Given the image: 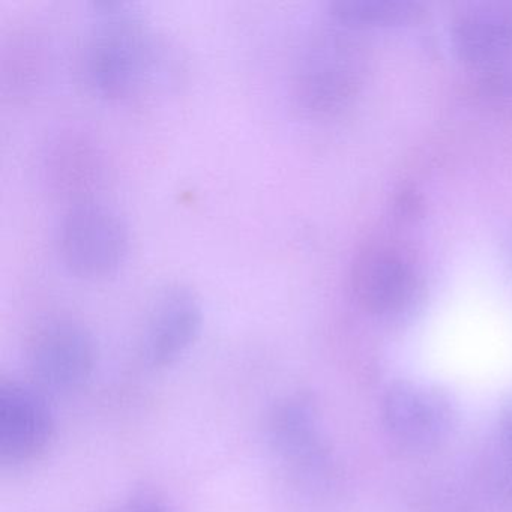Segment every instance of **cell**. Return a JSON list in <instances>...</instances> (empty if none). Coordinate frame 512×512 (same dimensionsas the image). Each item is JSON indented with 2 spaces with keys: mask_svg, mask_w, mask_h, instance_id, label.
<instances>
[{
  "mask_svg": "<svg viewBox=\"0 0 512 512\" xmlns=\"http://www.w3.org/2000/svg\"><path fill=\"white\" fill-rule=\"evenodd\" d=\"M95 28L82 58L88 88L107 101L139 97L163 68V46L131 4H92Z\"/></svg>",
  "mask_w": 512,
  "mask_h": 512,
  "instance_id": "1",
  "label": "cell"
},
{
  "mask_svg": "<svg viewBox=\"0 0 512 512\" xmlns=\"http://www.w3.org/2000/svg\"><path fill=\"white\" fill-rule=\"evenodd\" d=\"M365 68L364 52L349 34L320 32L305 44L296 59L293 98L307 115L340 113L359 94Z\"/></svg>",
  "mask_w": 512,
  "mask_h": 512,
  "instance_id": "2",
  "label": "cell"
},
{
  "mask_svg": "<svg viewBox=\"0 0 512 512\" xmlns=\"http://www.w3.org/2000/svg\"><path fill=\"white\" fill-rule=\"evenodd\" d=\"M130 245L127 221L101 199L68 206L59 224V257L80 280L104 281L118 274Z\"/></svg>",
  "mask_w": 512,
  "mask_h": 512,
  "instance_id": "3",
  "label": "cell"
},
{
  "mask_svg": "<svg viewBox=\"0 0 512 512\" xmlns=\"http://www.w3.org/2000/svg\"><path fill=\"white\" fill-rule=\"evenodd\" d=\"M380 416L398 446L428 451L448 439L457 421V403L442 386L401 379L386 388Z\"/></svg>",
  "mask_w": 512,
  "mask_h": 512,
  "instance_id": "4",
  "label": "cell"
},
{
  "mask_svg": "<svg viewBox=\"0 0 512 512\" xmlns=\"http://www.w3.org/2000/svg\"><path fill=\"white\" fill-rule=\"evenodd\" d=\"M97 341L83 323L50 319L41 323L26 346V364L32 385L41 391H77L89 382L97 367Z\"/></svg>",
  "mask_w": 512,
  "mask_h": 512,
  "instance_id": "5",
  "label": "cell"
},
{
  "mask_svg": "<svg viewBox=\"0 0 512 512\" xmlns=\"http://www.w3.org/2000/svg\"><path fill=\"white\" fill-rule=\"evenodd\" d=\"M266 439L278 460L305 479H322L332 470V448L326 439L319 404L310 392L281 398L266 418Z\"/></svg>",
  "mask_w": 512,
  "mask_h": 512,
  "instance_id": "6",
  "label": "cell"
},
{
  "mask_svg": "<svg viewBox=\"0 0 512 512\" xmlns=\"http://www.w3.org/2000/svg\"><path fill=\"white\" fill-rule=\"evenodd\" d=\"M41 175L47 190L68 206L98 200L109 178L107 155L92 134L65 128L44 145Z\"/></svg>",
  "mask_w": 512,
  "mask_h": 512,
  "instance_id": "7",
  "label": "cell"
},
{
  "mask_svg": "<svg viewBox=\"0 0 512 512\" xmlns=\"http://www.w3.org/2000/svg\"><path fill=\"white\" fill-rule=\"evenodd\" d=\"M203 326L200 299L184 284L155 293L139 337V358L154 370L176 364L196 343Z\"/></svg>",
  "mask_w": 512,
  "mask_h": 512,
  "instance_id": "8",
  "label": "cell"
},
{
  "mask_svg": "<svg viewBox=\"0 0 512 512\" xmlns=\"http://www.w3.org/2000/svg\"><path fill=\"white\" fill-rule=\"evenodd\" d=\"M55 436L46 395L32 383H0V464L19 467L37 460Z\"/></svg>",
  "mask_w": 512,
  "mask_h": 512,
  "instance_id": "9",
  "label": "cell"
},
{
  "mask_svg": "<svg viewBox=\"0 0 512 512\" xmlns=\"http://www.w3.org/2000/svg\"><path fill=\"white\" fill-rule=\"evenodd\" d=\"M356 302L377 317H398L410 310L419 281L412 262L388 247H370L356 257L350 274Z\"/></svg>",
  "mask_w": 512,
  "mask_h": 512,
  "instance_id": "10",
  "label": "cell"
},
{
  "mask_svg": "<svg viewBox=\"0 0 512 512\" xmlns=\"http://www.w3.org/2000/svg\"><path fill=\"white\" fill-rule=\"evenodd\" d=\"M452 46L463 61L490 70L512 59V19L493 11H472L452 26Z\"/></svg>",
  "mask_w": 512,
  "mask_h": 512,
  "instance_id": "11",
  "label": "cell"
},
{
  "mask_svg": "<svg viewBox=\"0 0 512 512\" xmlns=\"http://www.w3.org/2000/svg\"><path fill=\"white\" fill-rule=\"evenodd\" d=\"M335 23L346 29L392 28L419 16V7L406 0H338L329 8Z\"/></svg>",
  "mask_w": 512,
  "mask_h": 512,
  "instance_id": "12",
  "label": "cell"
},
{
  "mask_svg": "<svg viewBox=\"0 0 512 512\" xmlns=\"http://www.w3.org/2000/svg\"><path fill=\"white\" fill-rule=\"evenodd\" d=\"M47 53L35 35L20 34L10 41L2 55V83L13 95H25L46 76Z\"/></svg>",
  "mask_w": 512,
  "mask_h": 512,
  "instance_id": "13",
  "label": "cell"
},
{
  "mask_svg": "<svg viewBox=\"0 0 512 512\" xmlns=\"http://www.w3.org/2000/svg\"><path fill=\"white\" fill-rule=\"evenodd\" d=\"M106 512H172L164 499L154 491H134Z\"/></svg>",
  "mask_w": 512,
  "mask_h": 512,
  "instance_id": "14",
  "label": "cell"
},
{
  "mask_svg": "<svg viewBox=\"0 0 512 512\" xmlns=\"http://www.w3.org/2000/svg\"><path fill=\"white\" fill-rule=\"evenodd\" d=\"M499 425L503 449H505L508 460H512V394L509 395L500 410Z\"/></svg>",
  "mask_w": 512,
  "mask_h": 512,
  "instance_id": "15",
  "label": "cell"
}]
</instances>
